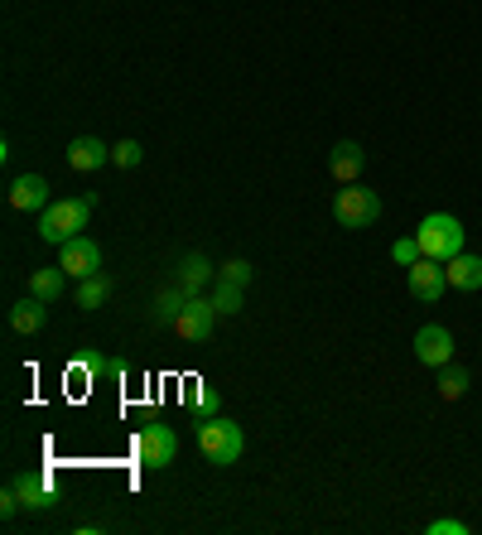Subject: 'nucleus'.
I'll return each mask as SVG.
<instances>
[{
  "label": "nucleus",
  "instance_id": "1",
  "mask_svg": "<svg viewBox=\"0 0 482 535\" xmlns=\"http://www.w3.org/2000/svg\"><path fill=\"white\" fill-rule=\"evenodd\" d=\"M246 449V434L241 425H232L227 415H203V425H198V454L208 458L213 468H232Z\"/></svg>",
  "mask_w": 482,
  "mask_h": 535
},
{
  "label": "nucleus",
  "instance_id": "2",
  "mask_svg": "<svg viewBox=\"0 0 482 535\" xmlns=\"http://www.w3.org/2000/svg\"><path fill=\"white\" fill-rule=\"evenodd\" d=\"M92 208H97V198H58V203H49V208L39 213V237L54 241V246L82 237V227H87Z\"/></svg>",
  "mask_w": 482,
  "mask_h": 535
},
{
  "label": "nucleus",
  "instance_id": "3",
  "mask_svg": "<svg viewBox=\"0 0 482 535\" xmlns=\"http://www.w3.org/2000/svg\"><path fill=\"white\" fill-rule=\"evenodd\" d=\"M415 241H420V256H429V261H454L463 251V222L454 213H429L415 227Z\"/></svg>",
  "mask_w": 482,
  "mask_h": 535
},
{
  "label": "nucleus",
  "instance_id": "4",
  "mask_svg": "<svg viewBox=\"0 0 482 535\" xmlns=\"http://www.w3.org/2000/svg\"><path fill=\"white\" fill-rule=\"evenodd\" d=\"M333 217H338V227H348V232L376 227V217H381V193L367 184H343L338 198H333Z\"/></svg>",
  "mask_w": 482,
  "mask_h": 535
},
{
  "label": "nucleus",
  "instance_id": "5",
  "mask_svg": "<svg viewBox=\"0 0 482 535\" xmlns=\"http://www.w3.org/2000/svg\"><path fill=\"white\" fill-rule=\"evenodd\" d=\"M135 458L145 463V468H169L174 458H179V434L169 425H140L135 429Z\"/></svg>",
  "mask_w": 482,
  "mask_h": 535
},
{
  "label": "nucleus",
  "instance_id": "6",
  "mask_svg": "<svg viewBox=\"0 0 482 535\" xmlns=\"http://www.w3.org/2000/svg\"><path fill=\"white\" fill-rule=\"evenodd\" d=\"M213 328H217V304H213V295H208V299L193 295L184 304V314L174 319V333H179L184 343H208V338H213Z\"/></svg>",
  "mask_w": 482,
  "mask_h": 535
},
{
  "label": "nucleus",
  "instance_id": "7",
  "mask_svg": "<svg viewBox=\"0 0 482 535\" xmlns=\"http://www.w3.org/2000/svg\"><path fill=\"white\" fill-rule=\"evenodd\" d=\"M405 285H410V295L420 299V304H439V299H444V290H449L444 261H429V256H420L415 266H405Z\"/></svg>",
  "mask_w": 482,
  "mask_h": 535
},
{
  "label": "nucleus",
  "instance_id": "8",
  "mask_svg": "<svg viewBox=\"0 0 482 535\" xmlns=\"http://www.w3.org/2000/svg\"><path fill=\"white\" fill-rule=\"evenodd\" d=\"M58 266L68 270L73 280H87V275H97L102 270V246L92 237H73L58 246Z\"/></svg>",
  "mask_w": 482,
  "mask_h": 535
},
{
  "label": "nucleus",
  "instance_id": "9",
  "mask_svg": "<svg viewBox=\"0 0 482 535\" xmlns=\"http://www.w3.org/2000/svg\"><path fill=\"white\" fill-rule=\"evenodd\" d=\"M415 362L449 367V362H454V333H449L444 323H425V328L415 333Z\"/></svg>",
  "mask_w": 482,
  "mask_h": 535
},
{
  "label": "nucleus",
  "instance_id": "10",
  "mask_svg": "<svg viewBox=\"0 0 482 535\" xmlns=\"http://www.w3.org/2000/svg\"><path fill=\"white\" fill-rule=\"evenodd\" d=\"M54 198H49V179L44 174H20L15 184H10V208L15 213H44Z\"/></svg>",
  "mask_w": 482,
  "mask_h": 535
},
{
  "label": "nucleus",
  "instance_id": "11",
  "mask_svg": "<svg viewBox=\"0 0 482 535\" xmlns=\"http://www.w3.org/2000/svg\"><path fill=\"white\" fill-rule=\"evenodd\" d=\"M10 492L20 497V507L25 511H49L58 502L49 478H39V473H15V478H10Z\"/></svg>",
  "mask_w": 482,
  "mask_h": 535
},
{
  "label": "nucleus",
  "instance_id": "12",
  "mask_svg": "<svg viewBox=\"0 0 482 535\" xmlns=\"http://www.w3.org/2000/svg\"><path fill=\"white\" fill-rule=\"evenodd\" d=\"M362 169H367L362 145H357V140H338V145H333V155H328V174H333L338 184H357V179H362Z\"/></svg>",
  "mask_w": 482,
  "mask_h": 535
},
{
  "label": "nucleus",
  "instance_id": "13",
  "mask_svg": "<svg viewBox=\"0 0 482 535\" xmlns=\"http://www.w3.org/2000/svg\"><path fill=\"white\" fill-rule=\"evenodd\" d=\"M111 150L102 140H92V135H78L73 145H68V169H78V174H97V169H107Z\"/></svg>",
  "mask_w": 482,
  "mask_h": 535
},
{
  "label": "nucleus",
  "instance_id": "14",
  "mask_svg": "<svg viewBox=\"0 0 482 535\" xmlns=\"http://www.w3.org/2000/svg\"><path fill=\"white\" fill-rule=\"evenodd\" d=\"M444 275H449V285H454V290L473 295V290H482V256H473V251H458L454 261H444Z\"/></svg>",
  "mask_w": 482,
  "mask_h": 535
},
{
  "label": "nucleus",
  "instance_id": "15",
  "mask_svg": "<svg viewBox=\"0 0 482 535\" xmlns=\"http://www.w3.org/2000/svg\"><path fill=\"white\" fill-rule=\"evenodd\" d=\"M68 280H73V275L63 266H39V270H29V295L44 299V304H58L63 290H68Z\"/></svg>",
  "mask_w": 482,
  "mask_h": 535
},
{
  "label": "nucleus",
  "instance_id": "16",
  "mask_svg": "<svg viewBox=\"0 0 482 535\" xmlns=\"http://www.w3.org/2000/svg\"><path fill=\"white\" fill-rule=\"evenodd\" d=\"M208 280H213V261H208L203 251H188L184 266H179V285H184V295H198Z\"/></svg>",
  "mask_w": 482,
  "mask_h": 535
},
{
  "label": "nucleus",
  "instance_id": "17",
  "mask_svg": "<svg viewBox=\"0 0 482 535\" xmlns=\"http://www.w3.org/2000/svg\"><path fill=\"white\" fill-rule=\"evenodd\" d=\"M44 319H49V309H44V299H34V295L20 299V304L10 309V328H15V333H39Z\"/></svg>",
  "mask_w": 482,
  "mask_h": 535
},
{
  "label": "nucleus",
  "instance_id": "18",
  "mask_svg": "<svg viewBox=\"0 0 482 535\" xmlns=\"http://www.w3.org/2000/svg\"><path fill=\"white\" fill-rule=\"evenodd\" d=\"M107 295H111V275L107 270H97V275L78 280V309H97V304H107Z\"/></svg>",
  "mask_w": 482,
  "mask_h": 535
},
{
  "label": "nucleus",
  "instance_id": "19",
  "mask_svg": "<svg viewBox=\"0 0 482 535\" xmlns=\"http://www.w3.org/2000/svg\"><path fill=\"white\" fill-rule=\"evenodd\" d=\"M82 372L97 376V381H126V362H121V357H97V352H87V357H82Z\"/></svg>",
  "mask_w": 482,
  "mask_h": 535
},
{
  "label": "nucleus",
  "instance_id": "20",
  "mask_svg": "<svg viewBox=\"0 0 482 535\" xmlns=\"http://www.w3.org/2000/svg\"><path fill=\"white\" fill-rule=\"evenodd\" d=\"M188 299H193V295H184V285H169V290L155 299V323H169V328H174V319L184 314Z\"/></svg>",
  "mask_w": 482,
  "mask_h": 535
},
{
  "label": "nucleus",
  "instance_id": "21",
  "mask_svg": "<svg viewBox=\"0 0 482 535\" xmlns=\"http://www.w3.org/2000/svg\"><path fill=\"white\" fill-rule=\"evenodd\" d=\"M468 396V372L449 362V367H439V401H463Z\"/></svg>",
  "mask_w": 482,
  "mask_h": 535
},
{
  "label": "nucleus",
  "instance_id": "22",
  "mask_svg": "<svg viewBox=\"0 0 482 535\" xmlns=\"http://www.w3.org/2000/svg\"><path fill=\"white\" fill-rule=\"evenodd\" d=\"M241 290H246V285H232V280H217L213 285V304L222 319H227V314H241Z\"/></svg>",
  "mask_w": 482,
  "mask_h": 535
},
{
  "label": "nucleus",
  "instance_id": "23",
  "mask_svg": "<svg viewBox=\"0 0 482 535\" xmlns=\"http://www.w3.org/2000/svg\"><path fill=\"white\" fill-rule=\"evenodd\" d=\"M140 160H145L140 140H121V145H111V164H116V169H140Z\"/></svg>",
  "mask_w": 482,
  "mask_h": 535
},
{
  "label": "nucleus",
  "instance_id": "24",
  "mask_svg": "<svg viewBox=\"0 0 482 535\" xmlns=\"http://www.w3.org/2000/svg\"><path fill=\"white\" fill-rule=\"evenodd\" d=\"M391 261H396V266H415V261H420V241H415V237H396V241H391Z\"/></svg>",
  "mask_w": 482,
  "mask_h": 535
},
{
  "label": "nucleus",
  "instance_id": "25",
  "mask_svg": "<svg viewBox=\"0 0 482 535\" xmlns=\"http://www.w3.org/2000/svg\"><path fill=\"white\" fill-rule=\"evenodd\" d=\"M251 275H256V270H251V261H227V266H222V275H217V280H232V285H251Z\"/></svg>",
  "mask_w": 482,
  "mask_h": 535
},
{
  "label": "nucleus",
  "instance_id": "26",
  "mask_svg": "<svg viewBox=\"0 0 482 535\" xmlns=\"http://www.w3.org/2000/svg\"><path fill=\"white\" fill-rule=\"evenodd\" d=\"M425 531H429V535H468V526H463L458 516H444V521H429Z\"/></svg>",
  "mask_w": 482,
  "mask_h": 535
},
{
  "label": "nucleus",
  "instance_id": "27",
  "mask_svg": "<svg viewBox=\"0 0 482 535\" xmlns=\"http://www.w3.org/2000/svg\"><path fill=\"white\" fill-rule=\"evenodd\" d=\"M193 405H198L203 415H217V396L208 391V386H203V391H193Z\"/></svg>",
  "mask_w": 482,
  "mask_h": 535
}]
</instances>
